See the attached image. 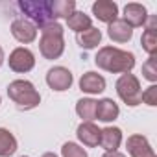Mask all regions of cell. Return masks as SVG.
<instances>
[{
    "mask_svg": "<svg viewBox=\"0 0 157 157\" xmlns=\"http://www.w3.org/2000/svg\"><path fill=\"white\" fill-rule=\"evenodd\" d=\"M94 65L111 74H128L135 67V54L117 46H102L94 57Z\"/></svg>",
    "mask_w": 157,
    "mask_h": 157,
    "instance_id": "obj_1",
    "label": "cell"
},
{
    "mask_svg": "<svg viewBox=\"0 0 157 157\" xmlns=\"http://www.w3.org/2000/svg\"><path fill=\"white\" fill-rule=\"evenodd\" d=\"M41 30V41H39V52L44 59H59L65 52V39H63V26L57 21H52Z\"/></svg>",
    "mask_w": 157,
    "mask_h": 157,
    "instance_id": "obj_2",
    "label": "cell"
},
{
    "mask_svg": "<svg viewBox=\"0 0 157 157\" xmlns=\"http://www.w3.org/2000/svg\"><path fill=\"white\" fill-rule=\"evenodd\" d=\"M8 96L21 111H30L41 104V94L28 80H15L8 85Z\"/></svg>",
    "mask_w": 157,
    "mask_h": 157,
    "instance_id": "obj_3",
    "label": "cell"
},
{
    "mask_svg": "<svg viewBox=\"0 0 157 157\" xmlns=\"http://www.w3.org/2000/svg\"><path fill=\"white\" fill-rule=\"evenodd\" d=\"M19 10L24 15H28V21H32L37 28L54 21V17H52V0H21Z\"/></svg>",
    "mask_w": 157,
    "mask_h": 157,
    "instance_id": "obj_4",
    "label": "cell"
},
{
    "mask_svg": "<svg viewBox=\"0 0 157 157\" xmlns=\"http://www.w3.org/2000/svg\"><path fill=\"white\" fill-rule=\"evenodd\" d=\"M115 89H117V94L118 98L129 105V107H137L140 104V96H142V89H140V82L139 78L131 72L128 74H122L117 83H115Z\"/></svg>",
    "mask_w": 157,
    "mask_h": 157,
    "instance_id": "obj_5",
    "label": "cell"
},
{
    "mask_svg": "<svg viewBox=\"0 0 157 157\" xmlns=\"http://www.w3.org/2000/svg\"><path fill=\"white\" fill-rule=\"evenodd\" d=\"M8 65L13 72L17 74H26L30 72L33 67H35V56L30 48H24V46H19L15 48L11 54H10V59H8Z\"/></svg>",
    "mask_w": 157,
    "mask_h": 157,
    "instance_id": "obj_6",
    "label": "cell"
},
{
    "mask_svg": "<svg viewBox=\"0 0 157 157\" xmlns=\"http://www.w3.org/2000/svg\"><path fill=\"white\" fill-rule=\"evenodd\" d=\"M72 82H74V76L68 68L65 67H52L48 72H46V83L52 91L56 93H63V91H68L72 87Z\"/></svg>",
    "mask_w": 157,
    "mask_h": 157,
    "instance_id": "obj_7",
    "label": "cell"
},
{
    "mask_svg": "<svg viewBox=\"0 0 157 157\" xmlns=\"http://www.w3.org/2000/svg\"><path fill=\"white\" fill-rule=\"evenodd\" d=\"M11 35L22 44H30L37 39V26L24 17L15 19L11 22Z\"/></svg>",
    "mask_w": 157,
    "mask_h": 157,
    "instance_id": "obj_8",
    "label": "cell"
},
{
    "mask_svg": "<svg viewBox=\"0 0 157 157\" xmlns=\"http://www.w3.org/2000/svg\"><path fill=\"white\" fill-rule=\"evenodd\" d=\"M148 10L142 6V4H137V2H129L124 6V22L129 26V28H140V26H146L148 22Z\"/></svg>",
    "mask_w": 157,
    "mask_h": 157,
    "instance_id": "obj_9",
    "label": "cell"
},
{
    "mask_svg": "<svg viewBox=\"0 0 157 157\" xmlns=\"http://www.w3.org/2000/svg\"><path fill=\"white\" fill-rule=\"evenodd\" d=\"M126 148H128L129 157H157L151 144L148 142V139L144 135H139V133L128 137Z\"/></svg>",
    "mask_w": 157,
    "mask_h": 157,
    "instance_id": "obj_10",
    "label": "cell"
},
{
    "mask_svg": "<svg viewBox=\"0 0 157 157\" xmlns=\"http://www.w3.org/2000/svg\"><path fill=\"white\" fill-rule=\"evenodd\" d=\"M105 78L98 72H85L80 78V91L85 94H100L105 91Z\"/></svg>",
    "mask_w": 157,
    "mask_h": 157,
    "instance_id": "obj_11",
    "label": "cell"
},
{
    "mask_svg": "<svg viewBox=\"0 0 157 157\" xmlns=\"http://www.w3.org/2000/svg\"><path fill=\"white\" fill-rule=\"evenodd\" d=\"M93 15L105 24H111L113 21L118 19V6L117 2H111V0H96L93 4Z\"/></svg>",
    "mask_w": 157,
    "mask_h": 157,
    "instance_id": "obj_12",
    "label": "cell"
},
{
    "mask_svg": "<svg viewBox=\"0 0 157 157\" xmlns=\"http://www.w3.org/2000/svg\"><path fill=\"white\" fill-rule=\"evenodd\" d=\"M100 131L102 129L94 122H82L76 129V135H78V140H80L83 146L96 148L100 144Z\"/></svg>",
    "mask_w": 157,
    "mask_h": 157,
    "instance_id": "obj_13",
    "label": "cell"
},
{
    "mask_svg": "<svg viewBox=\"0 0 157 157\" xmlns=\"http://www.w3.org/2000/svg\"><path fill=\"white\" fill-rule=\"evenodd\" d=\"M120 115V107L113 98H102L96 102V118L100 122H113Z\"/></svg>",
    "mask_w": 157,
    "mask_h": 157,
    "instance_id": "obj_14",
    "label": "cell"
},
{
    "mask_svg": "<svg viewBox=\"0 0 157 157\" xmlns=\"http://www.w3.org/2000/svg\"><path fill=\"white\" fill-rule=\"evenodd\" d=\"M122 144V129L117 126H107L100 131V146L105 151H115Z\"/></svg>",
    "mask_w": 157,
    "mask_h": 157,
    "instance_id": "obj_15",
    "label": "cell"
},
{
    "mask_svg": "<svg viewBox=\"0 0 157 157\" xmlns=\"http://www.w3.org/2000/svg\"><path fill=\"white\" fill-rule=\"evenodd\" d=\"M107 35L115 43H129L133 37V28H129L122 19H117L107 24Z\"/></svg>",
    "mask_w": 157,
    "mask_h": 157,
    "instance_id": "obj_16",
    "label": "cell"
},
{
    "mask_svg": "<svg viewBox=\"0 0 157 157\" xmlns=\"http://www.w3.org/2000/svg\"><path fill=\"white\" fill-rule=\"evenodd\" d=\"M150 22H146V30L140 37V46L148 56H155L157 52V28H155V17H148Z\"/></svg>",
    "mask_w": 157,
    "mask_h": 157,
    "instance_id": "obj_17",
    "label": "cell"
},
{
    "mask_svg": "<svg viewBox=\"0 0 157 157\" xmlns=\"http://www.w3.org/2000/svg\"><path fill=\"white\" fill-rule=\"evenodd\" d=\"M76 43H78V46H82L85 50H93V48H96L102 43V32L98 28L91 26L89 30H85V32L76 35Z\"/></svg>",
    "mask_w": 157,
    "mask_h": 157,
    "instance_id": "obj_18",
    "label": "cell"
},
{
    "mask_svg": "<svg viewBox=\"0 0 157 157\" xmlns=\"http://www.w3.org/2000/svg\"><path fill=\"white\" fill-rule=\"evenodd\" d=\"M76 113L83 122H93L96 118V100L82 98L76 102Z\"/></svg>",
    "mask_w": 157,
    "mask_h": 157,
    "instance_id": "obj_19",
    "label": "cell"
},
{
    "mask_svg": "<svg viewBox=\"0 0 157 157\" xmlns=\"http://www.w3.org/2000/svg\"><path fill=\"white\" fill-rule=\"evenodd\" d=\"M15 151H17L15 135L6 128H0V157H11Z\"/></svg>",
    "mask_w": 157,
    "mask_h": 157,
    "instance_id": "obj_20",
    "label": "cell"
},
{
    "mask_svg": "<svg viewBox=\"0 0 157 157\" xmlns=\"http://www.w3.org/2000/svg\"><path fill=\"white\" fill-rule=\"evenodd\" d=\"M76 11V2L74 0H52V17L54 21L57 19H68Z\"/></svg>",
    "mask_w": 157,
    "mask_h": 157,
    "instance_id": "obj_21",
    "label": "cell"
},
{
    "mask_svg": "<svg viewBox=\"0 0 157 157\" xmlns=\"http://www.w3.org/2000/svg\"><path fill=\"white\" fill-rule=\"evenodd\" d=\"M67 26H68L72 32H76V35H78V33L89 30V28L93 26V22H91V17L85 15L83 11H74V13L67 19Z\"/></svg>",
    "mask_w": 157,
    "mask_h": 157,
    "instance_id": "obj_22",
    "label": "cell"
},
{
    "mask_svg": "<svg viewBox=\"0 0 157 157\" xmlns=\"http://www.w3.org/2000/svg\"><path fill=\"white\" fill-rule=\"evenodd\" d=\"M61 157H89V153L76 142H65L61 146Z\"/></svg>",
    "mask_w": 157,
    "mask_h": 157,
    "instance_id": "obj_23",
    "label": "cell"
},
{
    "mask_svg": "<svg viewBox=\"0 0 157 157\" xmlns=\"http://www.w3.org/2000/svg\"><path fill=\"white\" fill-rule=\"evenodd\" d=\"M142 76L150 83L157 82V59H155V56H150L146 59V63L142 65Z\"/></svg>",
    "mask_w": 157,
    "mask_h": 157,
    "instance_id": "obj_24",
    "label": "cell"
},
{
    "mask_svg": "<svg viewBox=\"0 0 157 157\" xmlns=\"http://www.w3.org/2000/svg\"><path fill=\"white\" fill-rule=\"evenodd\" d=\"M140 102H144V104L150 105V107H155V105H157V85H155V83H151V85L142 93Z\"/></svg>",
    "mask_w": 157,
    "mask_h": 157,
    "instance_id": "obj_25",
    "label": "cell"
},
{
    "mask_svg": "<svg viewBox=\"0 0 157 157\" xmlns=\"http://www.w3.org/2000/svg\"><path fill=\"white\" fill-rule=\"evenodd\" d=\"M102 157H126L122 151H118V150H115V151H105Z\"/></svg>",
    "mask_w": 157,
    "mask_h": 157,
    "instance_id": "obj_26",
    "label": "cell"
},
{
    "mask_svg": "<svg viewBox=\"0 0 157 157\" xmlns=\"http://www.w3.org/2000/svg\"><path fill=\"white\" fill-rule=\"evenodd\" d=\"M41 157H59V155H56L54 151H46V153H43Z\"/></svg>",
    "mask_w": 157,
    "mask_h": 157,
    "instance_id": "obj_27",
    "label": "cell"
},
{
    "mask_svg": "<svg viewBox=\"0 0 157 157\" xmlns=\"http://www.w3.org/2000/svg\"><path fill=\"white\" fill-rule=\"evenodd\" d=\"M2 63H4V50L0 46V67H2Z\"/></svg>",
    "mask_w": 157,
    "mask_h": 157,
    "instance_id": "obj_28",
    "label": "cell"
},
{
    "mask_svg": "<svg viewBox=\"0 0 157 157\" xmlns=\"http://www.w3.org/2000/svg\"><path fill=\"white\" fill-rule=\"evenodd\" d=\"M0 104H2V96H0Z\"/></svg>",
    "mask_w": 157,
    "mask_h": 157,
    "instance_id": "obj_29",
    "label": "cell"
},
{
    "mask_svg": "<svg viewBox=\"0 0 157 157\" xmlns=\"http://www.w3.org/2000/svg\"><path fill=\"white\" fill-rule=\"evenodd\" d=\"M21 157H28V155H21Z\"/></svg>",
    "mask_w": 157,
    "mask_h": 157,
    "instance_id": "obj_30",
    "label": "cell"
}]
</instances>
